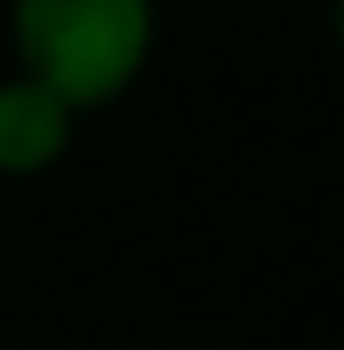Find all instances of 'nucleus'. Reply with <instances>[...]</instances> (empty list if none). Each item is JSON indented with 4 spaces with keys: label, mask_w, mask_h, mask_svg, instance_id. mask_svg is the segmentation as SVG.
Instances as JSON below:
<instances>
[{
    "label": "nucleus",
    "mask_w": 344,
    "mask_h": 350,
    "mask_svg": "<svg viewBox=\"0 0 344 350\" xmlns=\"http://www.w3.org/2000/svg\"><path fill=\"white\" fill-rule=\"evenodd\" d=\"M20 72L72 111L124 98L156 52V0H13Z\"/></svg>",
    "instance_id": "nucleus-1"
},
{
    "label": "nucleus",
    "mask_w": 344,
    "mask_h": 350,
    "mask_svg": "<svg viewBox=\"0 0 344 350\" xmlns=\"http://www.w3.org/2000/svg\"><path fill=\"white\" fill-rule=\"evenodd\" d=\"M72 124H78V111L39 78H26V72L0 78V175L52 169L72 150Z\"/></svg>",
    "instance_id": "nucleus-2"
},
{
    "label": "nucleus",
    "mask_w": 344,
    "mask_h": 350,
    "mask_svg": "<svg viewBox=\"0 0 344 350\" xmlns=\"http://www.w3.org/2000/svg\"><path fill=\"white\" fill-rule=\"evenodd\" d=\"M332 39L344 46V0H332Z\"/></svg>",
    "instance_id": "nucleus-3"
}]
</instances>
